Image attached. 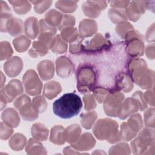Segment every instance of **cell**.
Listing matches in <instances>:
<instances>
[{
	"label": "cell",
	"mask_w": 155,
	"mask_h": 155,
	"mask_svg": "<svg viewBox=\"0 0 155 155\" xmlns=\"http://www.w3.org/2000/svg\"><path fill=\"white\" fill-rule=\"evenodd\" d=\"M110 4V6L113 8H126L129 3L130 1H112L108 2Z\"/></svg>",
	"instance_id": "54"
},
{
	"label": "cell",
	"mask_w": 155,
	"mask_h": 155,
	"mask_svg": "<svg viewBox=\"0 0 155 155\" xmlns=\"http://www.w3.org/2000/svg\"><path fill=\"white\" fill-rule=\"evenodd\" d=\"M9 2L12 4L14 11L20 15L28 13L31 7L30 2L27 1H9Z\"/></svg>",
	"instance_id": "31"
},
{
	"label": "cell",
	"mask_w": 155,
	"mask_h": 155,
	"mask_svg": "<svg viewBox=\"0 0 155 155\" xmlns=\"http://www.w3.org/2000/svg\"><path fill=\"white\" fill-rule=\"evenodd\" d=\"M2 121L12 128L17 127L20 124V117L18 112L13 108H7L1 114Z\"/></svg>",
	"instance_id": "21"
},
{
	"label": "cell",
	"mask_w": 155,
	"mask_h": 155,
	"mask_svg": "<svg viewBox=\"0 0 155 155\" xmlns=\"http://www.w3.org/2000/svg\"><path fill=\"white\" fill-rule=\"evenodd\" d=\"M61 37L65 42L71 44L75 41L79 37V35L76 28L70 27L61 30Z\"/></svg>",
	"instance_id": "33"
},
{
	"label": "cell",
	"mask_w": 155,
	"mask_h": 155,
	"mask_svg": "<svg viewBox=\"0 0 155 155\" xmlns=\"http://www.w3.org/2000/svg\"><path fill=\"white\" fill-rule=\"evenodd\" d=\"M118 128V124L115 120L104 118L97 120L93 127V132L97 139L106 140L110 143H114L121 139Z\"/></svg>",
	"instance_id": "2"
},
{
	"label": "cell",
	"mask_w": 155,
	"mask_h": 155,
	"mask_svg": "<svg viewBox=\"0 0 155 155\" xmlns=\"http://www.w3.org/2000/svg\"><path fill=\"white\" fill-rule=\"evenodd\" d=\"M131 80L142 89L153 87L154 73L147 68V64L142 62L134 65L129 71Z\"/></svg>",
	"instance_id": "3"
},
{
	"label": "cell",
	"mask_w": 155,
	"mask_h": 155,
	"mask_svg": "<svg viewBox=\"0 0 155 155\" xmlns=\"http://www.w3.org/2000/svg\"><path fill=\"white\" fill-rule=\"evenodd\" d=\"M37 70L40 77L44 81L49 80L54 76V64L50 60L41 61L37 65Z\"/></svg>",
	"instance_id": "19"
},
{
	"label": "cell",
	"mask_w": 155,
	"mask_h": 155,
	"mask_svg": "<svg viewBox=\"0 0 155 155\" xmlns=\"http://www.w3.org/2000/svg\"><path fill=\"white\" fill-rule=\"evenodd\" d=\"M124 97V94L118 89L110 90L104 101V109L105 114L108 116L117 117L118 108Z\"/></svg>",
	"instance_id": "8"
},
{
	"label": "cell",
	"mask_w": 155,
	"mask_h": 155,
	"mask_svg": "<svg viewBox=\"0 0 155 155\" xmlns=\"http://www.w3.org/2000/svg\"><path fill=\"white\" fill-rule=\"evenodd\" d=\"M132 97L136 101L140 111H143L147 108V104L143 99V93L141 91H137L136 92L134 93L132 95Z\"/></svg>",
	"instance_id": "52"
},
{
	"label": "cell",
	"mask_w": 155,
	"mask_h": 155,
	"mask_svg": "<svg viewBox=\"0 0 155 155\" xmlns=\"http://www.w3.org/2000/svg\"><path fill=\"white\" fill-rule=\"evenodd\" d=\"M139 109V105L136 101L132 97H128L122 101L119 105L117 111V117L120 119H125L136 113Z\"/></svg>",
	"instance_id": "12"
},
{
	"label": "cell",
	"mask_w": 155,
	"mask_h": 155,
	"mask_svg": "<svg viewBox=\"0 0 155 155\" xmlns=\"http://www.w3.org/2000/svg\"><path fill=\"white\" fill-rule=\"evenodd\" d=\"M110 90L101 87H96L93 88L94 96L99 103L104 102Z\"/></svg>",
	"instance_id": "45"
},
{
	"label": "cell",
	"mask_w": 155,
	"mask_h": 155,
	"mask_svg": "<svg viewBox=\"0 0 155 155\" xmlns=\"http://www.w3.org/2000/svg\"><path fill=\"white\" fill-rule=\"evenodd\" d=\"M24 24L22 20L11 18L7 20L1 19V31L8 32L11 36H16L24 31Z\"/></svg>",
	"instance_id": "11"
},
{
	"label": "cell",
	"mask_w": 155,
	"mask_h": 155,
	"mask_svg": "<svg viewBox=\"0 0 155 155\" xmlns=\"http://www.w3.org/2000/svg\"><path fill=\"white\" fill-rule=\"evenodd\" d=\"M63 153L65 154H79V153L78 151V150L74 149L71 146H69V147H65L64 149Z\"/></svg>",
	"instance_id": "57"
},
{
	"label": "cell",
	"mask_w": 155,
	"mask_h": 155,
	"mask_svg": "<svg viewBox=\"0 0 155 155\" xmlns=\"http://www.w3.org/2000/svg\"><path fill=\"white\" fill-rule=\"evenodd\" d=\"M48 50L42 45L38 41L33 42L32 48L28 51V54L32 58L43 56L48 53Z\"/></svg>",
	"instance_id": "38"
},
{
	"label": "cell",
	"mask_w": 155,
	"mask_h": 155,
	"mask_svg": "<svg viewBox=\"0 0 155 155\" xmlns=\"http://www.w3.org/2000/svg\"><path fill=\"white\" fill-rule=\"evenodd\" d=\"M107 7V3L105 1H87L83 3L82 8L85 16L96 18L100 15L101 10H104Z\"/></svg>",
	"instance_id": "13"
},
{
	"label": "cell",
	"mask_w": 155,
	"mask_h": 155,
	"mask_svg": "<svg viewBox=\"0 0 155 155\" xmlns=\"http://www.w3.org/2000/svg\"><path fill=\"white\" fill-rule=\"evenodd\" d=\"M25 151L28 154H46L47 153L42 144L34 138H31L28 140Z\"/></svg>",
	"instance_id": "26"
},
{
	"label": "cell",
	"mask_w": 155,
	"mask_h": 155,
	"mask_svg": "<svg viewBox=\"0 0 155 155\" xmlns=\"http://www.w3.org/2000/svg\"><path fill=\"white\" fill-rule=\"evenodd\" d=\"M23 68V62L21 58L13 56L10 58L4 64L5 73L10 78L17 76L21 72Z\"/></svg>",
	"instance_id": "15"
},
{
	"label": "cell",
	"mask_w": 155,
	"mask_h": 155,
	"mask_svg": "<svg viewBox=\"0 0 155 155\" xmlns=\"http://www.w3.org/2000/svg\"><path fill=\"white\" fill-rule=\"evenodd\" d=\"M127 124L133 131L137 133L143 127V122L141 116L139 114H135L131 116Z\"/></svg>",
	"instance_id": "36"
},
{
	"label": "cell",
	"mask_w": 155,
	"mask_h": 155,
	"mask_svg": "<svg viewBox=\"0 0 155 155\" xmlns=\"http://www.w3.org/2000/svg\"><path fill=\"white\" fill-rule=\"evenodd\" d=\"M97 117V114L94 111H88L86 113H84L81 115V125L85 129H91Z\"/></svg>",
	"instance_id": "32"
},
{
	"label": "cell",
	"mask_w": 155,
	"mask_h": 155,
	"mask_svg": "<svg viewBox=\"0 0 155 155\" xmlns=\"http://www.w3.org/2000/svg\"><path fill=\"white\" fill-rule=\"evenodd\" d=\"M0 7H1V13L0 18L1 19L7 20L12 18V13L10 8L7 4V3L3 1H0Z\"/></svg>",
	"instance_id": "49"
},
{
	"label": "cell",
	"mask_w": 155,
	"mask_h": 155,
	"mask_svg": "<svg viewBox=\"0 0 155 155\" xmlns=\"http://www.w3.org/2000/svg\"><path fill=\"white\" fill-rule=\"evenodd\" d=\"M116 88L125 93H128L133 88V81L130 76L125 73L117 75L116 79Z\"/></svg>",
	"instance_id": "22"
},
{
	"label": "cell",
	"mask_w": 155,
	"mask_h": 155,
	"mask_svg": "<svg viewBox=\"0 0 155 155\" xmlns=\"http://www.w3.org/2000/svg\"><path fill=\"white\" fill-rule=\"evenodd\" d=\"M23 91V87L20 81L18 79L10 81L1 90V110L6 106L7 103L12 102Z\"/></svg>",
	"instance_id": "7"
},
{
	"label": "cell",
	"mask_w": 155,
	"mask_h": 155,
	"mask_svg": "<svg viewBox=\"0 0 155 155\" xmlns=\"http://www.w3.org/2000/svg\"><path fill=\"white\" fill-rule=\"evenodd\" d=\"M146 40L148 42H153L154 41V24H153L147 31Z\"/></svg>",
	"instance_id": "55"
},
{
	"label": "cell",
	"mask_w": 155,
	"mask_h": 155,
	"mask_svg": "<svg viewBox=\"0 0 155 155\" xmlns=\"http://www.w3.org/2000/svg\"><path fill=\"white\" fill-rule=\"evenodd\" d=\"M64 128L61 125L54 126L50 132V142L58 145L64 144L65 142L64 139Z\"/></svg>",
	"instance_id": "27"
},
{
	"label": "cell",
	"mask_w": 155,
	"mask_h": 155,
	"mask_svg": "<svg viewBox=\"0 0 155 155\" xmlns=\"http://www.w3.org/2000/svg\"><path fill=\"white\" fill-rule=\"evenodd\" d=\"M145 53L147 58L150 59H154V44H150L147 45L145 49Z\"/></svg>",
	"instance_id": "56"
},
{
	"label": "cell",
	"mask_w": 155,
	"mask_h": 155,
	"mask_svg": "<svg viewBox=\"0 0 155 155\" xmlns=\"http://www.w3.org/2000/svg\"><path fill=\"white\" fill-rule=\"evenodd\" d=\"M108 16L111 21L116 24L126 22L128 20L125 10L121 8H110L108 11Z\"/></svg>",
	"instance_id": "30"
},
{
	"label": "cell",
	"mask_w": 155,
	"mask_h": 155,
	"mask_svg": "<svg viewBox=\"0 0 155 155\" xmlns=\"http://www.w3.org/2000/svg\"><path fill=\"white\" fill-rule=\"evenodd\" d=\"M74 24L75 18L73 16L70 15H63L62 21L58 27L59 30H62L65 28L73 27Z\"/></svg>",
	"instance_id": "47"
},
{
	"label": "cell",
	"mask_w": 155,
	"mask_h": 155,
	"mask_svg": "<svg viewBox=\"0 0 155 155\" xmlns=\"http://www.w3.org/2000/svg\"><path fill=\"white\" fill-rule=\"evenodd\" d=\"M62 90L61 84L56 81H50L45 84L43 94L47 99L51 100L59 94Z\"/></svg>",
	"instance_id": "24"
},
{
	"label": "cell",
	"mask_w": 155,
	"mask_h": 155,
	"mask_svg": "<svg viewBox=\"0 0 155 155\" xmlns=\"http://www.w3.org/2000/svg\"><path fill=\"white\" fill-rule=\"evenodd\" d=\"M14 106L25 120L33 121L38 117L39 113L34 108L30 98L25 94L18 97L14 102Z\"/></svg>",
	"instance_id": "6"
},
{
	"label": "cell",
	"mask_w": 155,
	"mask_h": 155,
	"mask_svg": "<svg viewBox=\"0 0 155 155\" xmlns=\"http://www.w3.org/2000/svg\"><path fill=\"white\" fill-rule=\"evenodd\" d=\"M83 38L79 37L75 41L71 43L70 45V51L72 54H78L82 52V41Z\"/></svg>",
	"instance_id": "51"
},
{
	"label": "cell",
	"mask_w": 155,
	"mask_h": 155,
	"mask_svg": "<svg viewBox=\"0 0 155 155\" xmlns=\"http://www.w3.org/2000/svg\"><path fill=\"white\" fill-rule=\"evenodd\" d=\"M26 143V137L21 133H15L8 141L9 147L13 151L22 150Z\"/></svg>",
	"instance_id": "29"
},
{
	"label": "cell",
	"mask_w": 155,
	"mask_h": 155,
	"mask_svg": "<svg viewBox=\"0 0 155 155\" xmlns=\"http://www.w3.org/2000/svg\"><path fill=\"white\" fill-rule=\"evenodd\" d=\"M110 45V42L101 33H97L92 39L87 41L85 44H83L82 51L92 53H97L108 48Z\"/></svg>",
	"instance_id": "10"
},
{
	"label": "cell",
	"mask_w": 155,
	"mask_h": 155,
	"mask_svg": "<svg viewBox=\"0 0 155 155\" xmlns=\"http://www.w3.org/2000/svg\"><path fill=\"white\" fill-rule=\"evenodd\" d=\"M31 41L29 38L22 35L15 38L13 41V44L15 50L19 53L25 51L29 47Z\"/></svg>",
	"instance_id": "35"
},
{
	"label": "cell",
	"mask_w": 155,
	"mask_h": 155,
	"mask_svg": "<svg viewBox=\"0 0 155 155\" xmlns=\"http://www.w3.org/2000/svg\"><path fill=\"white\" fill-rule=\"evenodd\" d=\"M22 82L26 93L29 95L35 96L41 93L42 83L35 70H27L23 76Z\"/></svg>",
	"instance_id": "9"
},
{
	"label": "cell",
	"mask_w": 155,
	"mask_h": 155,
	"mask_svg": "<svg viewBox=\"0 0 155 155\" xmlns=\"http://www.w3.org/2000/svg\"><path fill=\"white\" fill-rule=\"evenodd\" d=\"M73 70L71 61L66 56H61L56 61V70L58 76L61 78L69 77Z\"/></svg>",
	"instance_id": "16"
},
{
	"label": "cell",
	"mask_w": 155,
	"mask_h": 155,
	"mask_svg": "<svg viewBox=\"0 0 155 155\" xmlns=\"http://www.w3.org/2000/svg\"><path fill=\"white\" fill-rule=\"evenodd\" d=\"M84 108L86 111H90L96 108L97 104L94 96L91 94H87L83 97Z\"/></svg>",
	"instance_id": "48"
},
{
	"label": "cell",
	"mask_w": 155,
	"mask_h": 155,
	"mask_svg": "<svg viewBox=\"0 0 155 155\" xmlns=\"http://www.w3.org/2000/svg\"><path fill=\"white\" fill-rule=\"evenodd\" d=\"M62 17L63 15L61 13L55 9H51L45 14L44 19L48 25L56 28L60 24Z\"/></svg>",
	"instance_id": "28"
},
{
	"label": "cell",
	"mask_w": 155,
	"mask_h": 155,
	"mask_svg": "<svg viewBox=\"0 0 155 155\" xmlns=\"http://www.w3.org/2000/svg\"><path fill=\"white\" fill-rule=\"evenodd\" d=\"M81 128L79 125H71L64 130L65 141L71 144L79 139L81 136Z\"/></svg>",
	"instance_id": "25"
},
{
	"label": "cell",
	"mask_w": 155,
	"mask_h": 155,
	"mask_svg": "<svg viewBox=\"0 0 155 155\" xmlns=\"http://www.w3.org/2000/svg\"><path fill=\"white\" fill-rule=\"evenodd\" d=\"M108 153L110 154H129L131 153V151L127 143H120L111 147Z\"/></svg>",
	"instance_id": "41"
},
{
	"label": "cell",
	"mask_w": 155,
	"mask_h": 155,
	"mask_svg": "<svg viewBox=\"0 0 155 155\" xmlns=\"http://www.w3.org/2000/svg\"><path fill=\"white\" fill-rule=\"evenodd\" d=\"M33 137L39 141H45L48 137V129L42 123L36 122L33 124L31 128Z\"/></svg>",
	"instance_id": "23"
},
{
	"label": "cell",
	"mask_w": 155,
	"mask_h": 155,
	"mask_svg": "<svg viewBox=\"0 0 155 155\" xmlns=\"http://www.w3.org/2000/svg\"><path fill=\"white\" fill-rule=\"evenodd\" d=\"M13 133V128L5 124L4 122H1V131L0 138L1 140H7L8 139Z\"/></svg>",
	"instance_id": "50"
},
{
	"label": "cell",
	"mask_w": 155,
	"mask_h": 155,
	"mask_svg": "<svg viewBox=\"0 0 155 155\" xmlns=\"http://www.w3.org/2000/svg\"><path fill=\"white\" fill-rule=\"evenodd\" d=\"M133 26L127 22H124L118 24L115 27V31L122 39H125V35L128 31L133 30Z\"/></svg>",
	"instance_id": "44"
},
{
	"label": "cell",
	"mask_w": 155,
	"mask_h": 155,
	"mask_svg": "<svg viewBox=\"0 0 155 155\" xmlns=\"http://www.w3.org/2000/svg\"><path fill=\"white\" fill-rule=\"evenodd\" d=\"M97 24L96 21L90 19H84L80 22L79 25V36L84 39L90 37L96 33Z\"/></svg>",
	"instance_id": "18"
},
{
	"label": "cell",
	"mask_w": 155,
	"mask_h": 155,
	"mask_svg": "<svg viewBox=\"0 0 155 155\" xmlns=\"http://www.w3.org/2000/svg\"><path fill=\"white\" fill-rule=\"evenodd\" d=\"M24 31L26 36L30 38L35 39L40 31V24L36 17L28 18L24 24Z\"/></svg>",
	"instance_id": "20"
},
{
	"label": "cell",
	"mask_w": 155,
	"mask_h": 155,
	"mask_svg": "<svg viewBox=\"0 0 155 155\" xmlns=\"http://www.w3.org/2000/svg\"><path fill=\"white\" fill-rule=\"evenodd\" d=\"M1 61H4L10 58L13 54V50L10 43L7 41H2L0 44Z\"/></svg>",
	"instance_id": "42"
},
{
	"label": "cell",
	"mask_w": 155,
	"mask_h": 155,
	"mask_svg": "<svg viewBox=\"0 0 155 155\" xmlns=\"http://www.w3.org/2000/svg\"><path fill=\"white\" fill-rule=\"evenodd\" d=\"M82 108L81 97L74 93L63 94L53 104V111L62 119H70L78 115Z\"/></svg>",
	"instance_id": "1"
},
{
	"label": "cell",
	"mask_w": 155,
	"mask_h": 155,
	"mask_svg": "<svg viewBox=\"0 0 155 155\" xmlns=\"http://www.w3.org/2000/svg\"><path fill=\"white\" fill-rule=\"evenodd\" d=\"M1 88H2V86L4 85V83L5 82V77L4 76V74H2V72H1Z\"/></svg>",
	"instance_id": "58"
},
{
	"label": "cell",
	"mask_w": 155,
	"mask_h": 155,
	"mask_svg": "<svg viewBox=\"0 0 155 155\" xmlns=\"http://www.w3.org/2000/svg\"><path fill=\"white\" fill-rule=\"evenodd\" d=\"M56 7L64 13H73L78 7L77 1H58L56 2Z\"/></svg>",
	"instance_id": "34"
},
{
	"label": "cell",
	"mask_w": 155,
	"mask_h": 155,
	"mask_svg": "<svg viewBox=\"0 0 155 155\" xmlns=\"http://www.w3.org/2000/svg\"><path fill=\"white\" fill-rule=\"evenodd\" d=\"M143 96L146 103H148L152 107L154 106V93L153 90L147 91L143 94Z\"/></svg>",
	"instance_id": "53"
},
{
	"label": "cell",
	"mask_w": 155,
	"mask_h": 155,
	"mask_svg": "<svg viewBox=\"0 0 155 155\" xmlns=\"http://www.w3.org/2000/svg\"><path fill=\"white\" fill-rule=\"evenodd\" d=\"M31 102L34 108L38 113L44 112L47 108V102L42 96H37L33 97Z\"/></svg>",
	"instance_id": "39"
},
{
	"label": "cell",
	"mask_w": 155,
	"mask_h": 155,
	"mask_svg": "<svg viewBox=\"0 0 155 155\" xmlns=\"http://www.w3.org/2000/svg\"><path fill=\"white\" fill-rule=\"evenodd\" d=\"M154 143V128H145L140 130L138 137L131 142V150L134 154H145L148 148Z\"/></svg>",
	"instance_id": "5"
},
{
	"label": "cell",
	"mask_w": 155,
	"mask_h": 155,
	"mask_svg": "<svg viewBox=\"0 0 155 155\" xmlns=\"http://www.w3.org/2000/svg\"><path fill=\"white\" fill-rule=\"evenodd\" d=\"M30 2L34 4L35 11L39 14H42L45 12L52 3L51 1H31Z\"/></svg>",
	"instance_id": "43"
},
{
	"label": "cell",
	"mask_w": 155,
	"mask_h": 155,
	"mask_svg": "<svg viewBox=\"0 0 155 155\" xmlns=\"http://www.w3.org/2000/svg\"><path fill=\"white\" fill-rule=\"evenodd\" d=\"M77 88L81 93L89 92L96 82V73L94 69L90 65H82L76 72Z\"/></svg>",
	"instance_id": "4"
},
{
	"label": "cell",
	"mask_w": 155,
	"mask_h": 155,
	"mask_svg": "<svg viewBox=\"0 0 155 155\" xmlns=\"http://www.w3.org/2000/svg\"><path fill=\"white\" fill-rule=\"evenodd\" d=\"M146 9L145 1H131L126 7L125 12L128 19L136 22L145 12Z\"/></svg>",
	"instance_id": "14"
},
{
	"label": "cell",
	"mask_w": 155,
	"mask_h": 155,
	"mask_svg": "<svg viewBox=\"0 0 155 155\" xmlns=\"http://www.w3.org/2000/svg\"><path fill=\"white\" fill-rule=\"evenodd\" d=\"M67 44L64 41L60 35H56L54 39L51 50L56 54L64 53L67 50Z\"/></svg>",
	"instance_id": "37"
},
{
	"label": "cell",
	"mask_w": 155,
	"mask_h": 155,
	"mask_svg": "<svg viewBox=\"0 0 155 155\" xmlns=\"http://www.w3.org/2000/svg\"><path fill=\"white\" fill-rule=\"evenodd\" d=\"M144 122L147 127L153 128L154 127V108H148L144 113Z\"/></svg>",
	"instance_id": "46"
},
{
	"label": "cell",
	"mask_w": 155,
	"mask_h": 155,
	"mask_svg": "<svg viewBox=\"0 0 155 155\" xmlns=\"http://www.w3.org/2000/svg\"><path fill=\"white\" fill-rule=\"evenodd\" d=\"M137 133L133 131L127 125V122H123L120 126V139L125 141H130L136 137Z\"/></svg>",
	"instance_id": "40"
},
{
	"label": "cell",
	"mask_w": 155,
	"mask_h": 155,
	"mask_svg": "<svg viewBox=\"0 0 155 155\" xmlns=\"http://www.w3.org/2000/svg\"><path fill=\"white\" fill-rule=\"evenodd\" d=\"M96 144V140L90 133L82 134L79 139L71 146L78 151H88L93 148Z\"/></svg>",
	"instance_id": "17"
}]
</instances>
